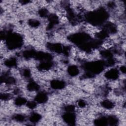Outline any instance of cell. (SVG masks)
I'll return each mask as SVG.
<instances>
[{"instance_id":"cell-2","label":"cell","mask_w":126,"mask_h":126,"mask_svg":"<svg viewBox=\"0 0 126 126\" xmlns=\"http://www.w3.org/2000/svg\"><path fill=\"white\" fill-rule=\"evenodd\" d=\"M68 72L71 76H75L76 75H77V74L79 72V70L77 66L75 65H72L68 67Z\"/></svg>"},{"instance_id":"cell-1","label":"cell","mask_w":126,"mask_h":126,"mask_svg":"<svg viewBox=\"0 0 126 126\" xmlns=\"http://www.w3.org/2000/svg\"><path fill=\"white\" fill-rule=\"evenodd\" d=\"M119 71L115 68H111L105 73V77L107 79L115 80L119 77Z\"/></svg>"}]
</instances>
